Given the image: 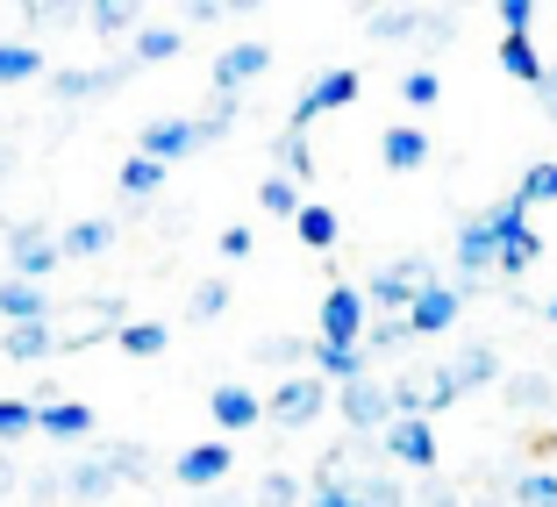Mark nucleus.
I'll return each instance as SVG.
<instances>
[{"mask_svg":"<svg viewBox=\"0 0 557 507\" xmlns=\"http://www.w3.org/2000/svg\"><path fill=\"white\" fill-rule=\"evenodd\" d=\"M429 279H436V264L414 250V258H400V264H379V272L358 286V300H364V308H379V314H408V300L422 294Z\"/></svg>","mask_w":557,"mask_h":507,"instance_id":"nucleus-1","label":"nucleus"},{"mask_svg":"<svg viewBox=\"0 0 557 507\" xmlns=\"http://www.w3.org/2000/svg\"><path fill=\"white\" fill-rule=\"evenodd\" d=\"M322 408H329V386L314 372H294V379H272V400H264V422L272 429H314L322 422Z\"/></svg>","mask_w":557,"mask_h":507,"instance_id":"nucleus-2","label":"nucleus"},{"mask_svg":"<svg viewBox=\"0 0 557 507\" xmlns=\"http://www.w3.org/2000/svg\"><path fill=\"white\" fill-rule=\"evenodd\" d=\"M230 465H236V450L222 436H208V443H186L180 458H172V479L186 493H214V486H230Z\"/></svg>","mask_w":557,"mask_h":507,"instance_id":"nucleus-3","label":"nucleus"},{"mask_svg":"<svg viewBox=\"0 0 557 507\" xmlns=\"http://www.w3.org/2000/svg\"><path fill=\"white\" fill-rule=\"evenodd\" d=\"M264 72H272V44H258V36H244V44H230V50H214V94H236L244 100V86H258Z\"/></svg>","mask_w":557,"mask_h":507,"instance_id":"nucleus-4","label":"nucleus"},{"mask_svg":"<svg viewBox=\"0 0 557 507\" xmlns=\"http://www.w3.org/2000/svg\"><path fill=\"white\" fill-rule=\"evenodd\" d=\"M458 314H465V294H458V286H443V279H429L422 294L408 300L400 322H408V336H443V329H458Z\"/></svg>","mask_w":557,"mask_h":507,"instance_id":"nucleus-5","label":"nucleus"},{"mask_svg":"<svg viewBox=\"0 0 557 507\" xmlns=\"http://www.w3.org/2000/svg\"><path fill=\"white\" fill-rule=\"evenodd\" d=\"M8 264H15V272L8 279H29V286H44L50 272H58V236H44V222H22L15 236H8Z\"/></svg>","mask_w":557,"mask_h":507,"instance_id":"nucleus-6","label":"nucleus"},{"mask_svg":"<svg viewBox=\"0 0 557 507\" xmlns=\"http://www.w3.org/2000/svg\"><path fill=\"white\" fill-rule=\"evenodd\" d=\"M336 415H344L350 429H358V436H379V429L394 422V415H386V379H350V386H336Z\"/></svg>","mask_w":557,"mask_h":507,"instance_id":"nucleus-7","label":"nucleus"},{"mask_svg":"<svg viewBox=\"0 0 557 507\" xmlns=\"http://www.w3.org/2000/svg\"><path fill=\"white\" fill-rule=\"evenodd\" d=\"M358 336H364V300H358V286H329V294H322V336H314V344L358 350Z\"/></svg>","mask_w":557,"mask_h":507,"instance_id":"nucleus-8","label":"nucleus"},{"mask_svg":"<svg viewBox=\"0 0 557 507\" xmlns=\"http://www.w3.org/2000/svg\"><path fill=\"white\" fill-rule=\"evenodd\" d=\"M129 58H115V65H79V72H50V100H65V108H79V100H94V94H122L129 86Z\"/></svg>","mask_w":557,"mask_h":507,"instance_id":"nucleus-9","label":"nucleus"},{"mask_svg":"<svg viewBox=\"0 0 557 507\" xmlns=\"http://www.w3.org/2000/svg\"><path fill=\"white\" fill-rule=\"evenodd\" d=\"M350 100H358V72H350V65L322 72V79H308V94L294 100V136L308 129L314 115H336V108H350Z\"/></svg>","mask_w":557,"mask_h":507,"instance_id":"nucleus-10","label":"nucleus"},{"mask_svg":"<svg viewBox=\"0 0 557 507\" xmlns=\"http://www.w3.org/2000/svg\"><path fill=\"white\" fill-rule=\"evenodd\" d=\"M379 443H386V458L408 465V472H436V465H443V443H436V429H429V422H386V429H379Z\"/></svg>","mask_w":557,"mask_h":507,"instance_id":"nucleus-11","label":"nucleus"},{"mask_svg":"<svg viewBox=\"0 0 557 507\" xmlns=\"http://www.w3.org/2000/svg\"><path fill=\"white\" fill-rule=\"evenodd\" d=\"M450 264H458V294H479L493 279V230L486 222H458V250H450Z\"/></svg>","mask_w":557,"mask_h":507,"instance_id":"nucleus-12","label":"nucleus"},{"mask_svg":"<svg viewBox=\"0 0 557 507\" xmlns=\"http://www.w3.org/2000/svg\"><path fill=\"white\" fill-rule=\"evenodd\" d=\"M136 150H144L150 164H164V172H172L180 158H194V150H208V144H200V129L186 115H164V122H150V129L136 136Z\"/></svg>","mask_w":557,"mask_h":507,"instance_id":"nucleus-13","label":"nucleus"},{"mask_svg":"<svg viewBox=\"0 0 557 507\" xmlns=\"http://www.w3.org/2000/svg\"><path fill=\"white\" fill-rule=\"evenodd\" d=\"M50 486H65V500H115L122 479H115V465L100 458V450H86V458H72Z\"/></svg>","mask_w":557,"mask_h":507,"instance_id":"nucleus-14","label":"nucleus"},{"mask_svg":"<svg viewBox=\"0 0 557 507\" xmlns=\"http://www.w3.org/2000/svg\"><path fill=\"white\" fill-rule=\"evenodd\" d=\"M208 408H214V429H230V436H244V429H258L264 422V393H250L244 379H222V386L208 393Z\"/></svg>","mask_w":557,"mask_h":507,"instance_id":"nucleus-15","label":"nucleus"},{"mask_svg":"<svg viewBox=\"0 0 557 507\" xmlns=\"http://www.w3.org/2000/svg\"><path fill=\"white\" fill-rule=\"evenodd\" d=\"M36 436L86 443V436H94V408H79V400H44V408H36Z\"/></svg>","mask_w":557,"mask_h":507,"instance_id":"nucleus-16","label":"nucleus"},{"mask_svg":"<svg viewBox=\"0 0 557 507\" xmlns=\"http://www.w3.org/2000/svg\"><path fill=\"white\" fill-rule=\"evenodd\" d=\"M429 129H414V122H394V129L379 136V158H386V172H422L429 164Z\"/></svg>","mask_w":557,"mask_h":507,"instance_id":"nucleus-17","label":"nucleus"},{"mask_svg":"<svg viewBox=\"0 0 557 507\" xmlns=\"http://www.w3.org/2000/svg\"><path fill=\"white\" fill-rule=\"evenodd\" d=\"M0 322H50V294L29 286V279H0Z\"/></svg>","mask_w":557,"mask_h":507,"instance_id":"nucleus-18","label":"nucleus"},{"mask_svg":"<svg viewBox=\"0 0 557 507\" xmlns=\"http://www.w3.org/2000/svg\"><path fill=\"white\" fill-rule=\"evenodd\" d=\"M443 372L458 379V393H472V386H500V350H493V344H465L458 358L443 364Z\"/></svg>","mask_w":557,"mask_h":507,"instance_id":"nucleus-19","label":"nucleus"},{"mask_svg":"<svg viewBox=\"0 0 557 507\" xmlns=\"http://www.w3.org/2000/svg\"><path fill=\"white\" fill-rule=\"evenodd\" d=\"M300 507H358V486H350L344 458H322L314 486H300Z\"/></svg>","mask_w":557,"mask_h":507,"instance_id":"nucleus-20","label":"nucleus"},{"mask_svg":"<svg viewBox=\"0 0 557 507\" xmlns=\"http://www.w3.org/2000/svg\"><path fill=\"white\" fill-rule=\"evenodd\" d=\"M186 50V29H172V22H144V29L129 36V65H164V58H180Z\"/></svg>","mask_w":557,"mask_h":507,"instance_id":"nucleus-21","label":"nucleus"},{"mask_svg":"<svg viewBox=\"0 0 557 507\" xmlns=\"http://www.w3.org/2000/svg\"><path fill=\"white\" fill-rule=\"evenodd\" d=\"M364 36L372 44H414L422 36V8H364Z\"/></svg>","mask_w":557,"mask_h":507,"instance_id":"nucleus-22","label":"nucleus"},{"mask_svg":"<svg viewBox=\"0 0 557 507\" xmlns=\"http://www.w3.org/2000/svg\"><path fill=\"white\" fill-rule=\"evenodd\" d=\"M0 350H8L15 364H36V358L58 350V329L50 322H15V329H0Z\"/></svg>","mask_w":557,"mask_h":507,"instance_id":"nucleus-23","label":"nucleus"},{"mask_svg":"<svg viewBox=\"0 0 557 507\" xmlns=\"http://www.w3.org/2000/svg\"><path fill=\"white\" fill-rule=\"evenodd\" d=\"M536 264H543V236L536 230H515V236H500V244H493V272L522 279V272H536Z\"/></svg>","mask_w":557,"mask_h":507,"instance_id":"nucleus-24","label":"nucleus"},{"mask_svg":"<svg viewBox=\"0 0 557 507\" xmlns=\"http://www.w3.org/2000/svg\"><path fill=\"white\" fill-rule=\"evenodd\" d=\"M115 186H122V200H158L164 194V164H150L144 150H129L122 172H115Z\"/></svg>","mask_w":557,"mask_h":507,"instance_id":"nucleus-25","label":"nucleus"},{"mask_svg":"<svg viewBox=\"0 0 557 507\" xmlns=\"http://www.w3.org/2000/svg\"><path fill=\"white\" fill-rule=\"evenodd\" d=\"M414 336H408V322L400 314H379V322H364V336H358V350H364V364L372 358H400Z\"/></svg>","mask_w":557,"mask_h":507,"instance_id":"nucleus-26","label":"nucleus"},{"mask_svg":"<svg viewBox=\"0 0 557 507\" xmlns=\"http://www.w3.org/2000/svg\"><path fill=\"white\" fill-rule=\"evenodd\" d=\"M308 364H314V379H336V386H350V379H364L372 364H364V350H329V344H308Z\"/></svg>","mask_w":557,"mask_h":507,"instance_id":"nucleus-27","label":"nucleus"},{"mask_svg":"<svg viewBox=\"0 0 557 507\" xmlns=\"http://www.w3.org/2000/svg\"><path fill=\"white\" fill-rule=\"evenodd\" d=\"M108 244H115V222H100V214H86V222H72V230L58 236V258H100Z\"/></svg>","mask_w":557,"mask_h":507,"instance_id":"nucleus-28","label":"nucleus"},{"mask_svg":"<svg viewBox=\"0 0 557 507\" xmlns=\"http://www.w3.org/2000/svg\"><path fill=\"white\" fill-rule=\"evenodd\" d=\"M500 400H508L515 415H536V408H550V400H557V386L543 372H515V379H500Z\"/></svg>","mask_w":557,"mask_h":507,"instance_id":"nucleus-29","label":"nucleus"},{"mask_svg":"<svg viewBox=\"0 0 557 507\" xmlns=\"http://www.w3.org/2000/svg\"><path fill=\"white\" fill-rule=\"evenodd\" d=\"M29 79H44V50L8 36V44H0V86H29Z\"/></svg>","mask_w":557,"mask_h":507,"instance_id":"nucleus-30","label":"nucleus"},{"mask_svg":"<svg viewBox=\"0 0 557 507\" xmlns=\"http://www.w3.org/2000/svg\"><path fill=\"white\" fill-rule=\"evenodd\" d=\"M500 72H508V79H522V86H536V79H543L536 36H500Z\"/></svg>","mask_w":557,"mask_h":507,"instance_id":"nucleus-31","label":"nucleus"},{"mask_svg":"<svg viewBox=\"0 0 557 507\" xmlns=\"http://www.w3.org/2000/svg\"><path fill=\"white\" fill-rule=\"evenodd\" d=\"M294 230H300V244H308V250H336V236H344V222H336V208H314V200H300Z\"/></svg>","mask_w":557,"mask_h":507,"instance_id":"nucleus-32","label":"nucleus"},{"mask_svg":"<svg viewBox=\"0 0 557 507\" xmlns=\"http://www.w3.org/2000/svg\"><path fill=\"white\" fill-rule=\"evenodd\" d=\"M272 172H278L286 186H300V180H308V172H314V150H308V136H294V129L278 136V144H272Z\"/></svg>","mask_w":557,"mask_h":507,"instance_id":"nucleus-33","label":"nucleus"},{"mask_svg":"<svg viewBox=\"0 0 557 507\" xmlns=\"http://www.w3.org/2000/svg\"><path fill=\"white\" fill-rule=\"evenodd\" d=\"M250 358H258V364H278L286 379L308 372V344H300V336H258V344H250Z\"/></svg>","mask_w":557,"mask_h":507,"instance_id":"nucleus-34","label":"nucleus"},{"mask_svg":"<svg viewBox=\"0 0 557 507\" xmlns=\"http://www.w3.org/2000/svg\"><path fill=\"white\" fill-rule=\"evenodd\" d=\"M115 344L129 350V358H164L172 329H164V322H122V329H115Z\"/></svg>","mask_w":557,"mask_h":507,"instance_id":"nucleus-35","label":"nucleus"},{"mask_svg":"<svg viewBox=\"0 0 557 507\" xmlns=\"http://www.w3.org/2000/svg\"><path fill=\"white\" fill-rule=\"evenodd\" d=\"M515 194H522V208H557V158H536Z\"/></svg>","mask_w":557,"mask_h":507,"instance_id":"nucleus-36","label":"nucleus"},{"mask_svg":"<svg viewBox=\"0 0 557 507\" xmlns=\"http://www.w3.org/2000/svg\"><path fill=\"white\" fill-rule=\"evenodd\" d=\"M258 208L272 214V222H294V214H300V186H286L278 172H264V186H258Z\"/></svg>","mask_w":557,"mask_h":507,"instance_id":"nucleus-37","label":"nucleus"},{"mask_svg":"<svg viewBox=\"0 0 557 507\" xmlns=\"http://www.w3.org/2000/svg\"><path fill=\"white\" fill-rule=\"evenodd\" d=\"M86 29L94 36H122V29H136V8L129 0H94V8H86Z\"/></svg>","mask_w":557,"mask_h":507,"instance_id":"nucleus-38","label":"nucleus"},{"mask_svg":"<svg viewBox=\"0 0 557 507\" xmlns=\"http://www.w3.org/2000/svg\"><path fill=\"white\" fill-rule=\"evenodd\" d=\"M100 458L115 465V479H122V486H136V479L150 472V450H144V443H100Z\"/></svg>","mask_w":557,"mask_h":507,"instance_id":"nucleus-39","label":"nucleus"},{"mask_svg":"<svg viewBox=\"0 0 557 507\" xmlns=\"http://www.w3.org/2000/svg\"><path fill=\"white\" fill-rule=\"evenodd\" d=\"M350 486H358V507H408V486H400V479H386V472L350 479Z\"/></svg>","mask_w":557,"mask_h":507,"instance_id":"nucleus-40","label":"nucleus"},{"mask_svg":"<svg viewBox=\"0 0 557 507\" xmlns=\"http://www.w3.org/2000/svg\"><path fill=\"white\" fill-rule=\"evenodd\" d=\"M186 314H194V322H214V314H230V279H200L194 300H186Z\"/></svg>","mask_w":557,"mask_h":507,"instance_id":"nucleus-41","label":"nucleus"},{"mask_svg":"<svg viewBox=\"0 0 557 507\" xmlns=\"http://www.w3.org/2000/svg\"><path fill=\"white\" fill-rule=\"evenodd\" d=\"M250 507H300V479L294 472H264L258 493H250Z\"/></svg>","mask_w":557,"mask_h":507,"instance_id":"nucleus-42","label":"nucleus"},{"mask_svg":"<svg viewBox=\"0 0 557 507\" xmlns=\"http://www.w3.org/2000/svg\"><path fill=\"white\" fill-rule=\"evenodd\" d=\"M479 222H486V230H493V244H500V236L529 230V208H522V194H508V200H493V208L479 214Z\"/></svg>","mask_w":557,"mask_h":507,"instance_id":"nucleus-43","label":"nucleus"},{"mask_svg":"<svg viewBox=\"0 0 557 507\" xmlns=\"http://www.w3.org/2000/svg\"><path fill=\"white\" fill-rule=\"evenodd\" d=\"M515 507H557V472H522L515 479Z\"/></svg>","mask_w":557,"mask_h":507,"instance_id":"nucleus-44","label":"nucleus"},{"mask_svg":"<svg viewBox=\"0 0 557 507\" xmlns=\"http://www.w3.org/2000/svg\"><path fill=\"white\" fill-rule=\"evenodd\" d=\"M22 436H36V408L29 400H0V450L22 443Z\"/></svg>","mask_w":557,"mask_h":507,"instance_id":"nucleus-45","label":"nucleus"},{"mask_svg":"<svg viewBox=\"0 0 557 507\" xmlns=\"http://www.w3.org/2000/svg\"><path fill=\"white\" fill-rule=\"evenodd\" d=\"M236 108H244V100H236V94H214V100H208V115L194 122V129H200V144H214V136H222V129H236Z\"/></svg>","mask_w":557,"mask_h":507,"instance_id":"nucleus-46","label":"nucleus"},{"mask_svg":"<svg viewBox=\"0 0 557 507\" xmlns=\"http://www.w3.org/2000/svg\"><path fill=\"white\" fill-rule=\"evenodd\" d=\"M400 100H408V108H436V100H443V79L429 65H414L408 79H400Z\"/></svg>","mask_w":557,"mask_h":507,"instance_id":"nucleus-47","label":"nucleus"},{"mask_svg":"<svg viewBox=\"0 0 557 507\" xmlns=\"http://www.w3.org/2000/svg\"><path fill=\"white\" fill-rule=\"evenodd\" d=\"M458 29V8H422V44H450Z\"/></svg>","mask_w":557,"mask_h":507,"instance_id":"nucleus-48","label":"nucleus"},{"mask_svg":"<svg viewBox=\"0 0 557 507\" xmlns=\"http://www.w3.org/2000/svg\"><path fill=\"white\" fill-rule=\"evenodd\" d=\"M529 22H536V0H500V29L508 36H529Z\"/></svg>","mask_w":557,"mask_h":507,"instance_id":"nucleus-49","label":"nucleus"},{"mask_svg":"<svg viewBox=\"0 0 557 507\" xmlns=\"http://www.w3.org/2000/svg\"><path fill=\"white\" fill-rule=\"evenodd\" d=\"M58 15H72L65 0H29V8H22V29H50Z\"/></svg>","mask_w":557,"mask_h":507,"instance_id":"nucleus-50","label":"nucleus"},{"mask_svg":"<svg viewBox=\"0 0 557 507\" xmlns=\"http://www.w3.org/2000/svg\"><path fill=\"white\" fill-rule=\"evenodd\" d=\"M250 250H258L250 222H230V230H222V258H250Z\"/></svg>","mask_w":557,"mask_h":507,"instance_id":"nucleus-51","label":"nucleus"},{"mask_svg":"<svg viewBox=\"0 0 557 507\" xmlns=\"http://www.w3.org/2000/svg\"><path fill=\"white\" fill-rule=\"evenodd\" d=\"M230 15V8H222V0H194V8H186V22H194V29H214V22Z\"/></svg>","mask_w":557,"mask_h":507,"instance_id":"nucleus-52","label":"nucleus"},{"mask_svg":"<svg viewBox=\"0 0 557 507\" xmlns=\"http://www.w3.org/2000/svg\"><path fill=\"white\" fill-rule=\"evenodd\" d=\"M536 94H543V115L557 122V65H543V79H536Z\"/></svg>","mask_w":557,"mask_h":507,"instance_id":"nucleus-53","label":"nucleus"},{"mask_svg":"<svg viewBox=\"0 0 557 507\" xmlns=\"http://www.w3.org/2000/svg\"><path fill=\"white\" fill-rule=\"evenodd\" d=\"M22 486V472H15V458H8V450H0V500H8V493Z\"/></svg>","mask_w":557,"mask_h":507,"instance_id":"nucleus-54","label":"nucleus"},{"mask_svg":"<svg viewBox=\"0 0 557 507\" xmlns=\"http://www.w3.org/2000/svg\"><path fill=\"white\" fill-rule=\"evenodd\" d=\"M200 507H250V500H244V493H222V486H214V493H200Z\"/></svg>","mask_w":557,"mask_h":507,"instance_id":"nucleus-55","label":"nucleus"},{"mask_svg":"<svg viewBox=\"0 0 557 507\" xmlns=\"http://www.w3.org/2000/svg\"><path fill=\"white\" fill-rule=\"evenodd\" d=\"M422 507H458V493H422Z\"/></svg>","mask_w":557,"mask_h":507,"instance_id":"nucleus-56","label":"nucleus"},{"mask_svg":"<svg viewBox=\"0 0 557 507\" xmlns=\"http://www.w3.org/2000/svg\"><path fill=\"white\" fill-rule=\"evenodd\" d=\"M543 322H557V294H550V300H543Z\"/></svg>","mask_w":557,"mask_h":507,"instance_id":"nucleus-57","label":"nucleus"}]
</instances>
